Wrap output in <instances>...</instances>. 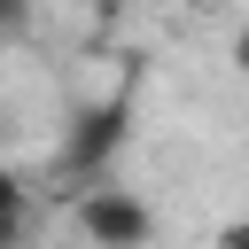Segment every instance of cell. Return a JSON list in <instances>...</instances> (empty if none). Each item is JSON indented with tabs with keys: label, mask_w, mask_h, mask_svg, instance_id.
Wrapping results in <instances>:
<instances>
[{
	"label": "cell",
	"mask_w": 249,
	"mask_h": 249,
	"mask_svg": "<svg viewBox=\"0 0 249 249\" xmlns=\"http://www.w3.org/2000/svg\"><path fill=\"white\" fill-rule=\"evenodd\" d=\"M132 124H140L132 93H101V101H86V109L62 124L54 179H70V187H93V179H109V171L124 163V148H132Z\"/></svg>",
	"instance_id": "cell-1"
},
{
	"label": "cell",
	"mask_w": 249,
	"mask_h": 249,
	"mask_svg": "<svg viewBox=\"0 0 249 249\" xmlns=\"http://www.w3.org/2000/svg\"><path fill=\"white\" fill-rule=\"evenodd\" d=\"M78 241L86 249H156V210L140 187H124L117 171L78 187Z\"/></svg>",
	"instance_id": "cell-2"
},
{
	"label": "cell",
	"mask_w": 249,
	"mask_h": 249,
	"mask_svg": "<svg viewBox=\"0 0 249 249\" xmlns=\"http://www.w3.org/2000/svg\"><path fill=\"white\" fill-rule=\"evenodd\" d=\"M31 226H39L31 187H23L16 171H0V249H23V241H31Z\"/></svg>",
	"instance_id": "cell-3"
},
{
	"label": "cell",
	"mask_w": 249,
	"mask_h": 249,
	"mask_svg": "<svg viewBox=\"0 0 249 249\" xmlns=\"http://www.w3.org/2000/svg\"><path fill=\"white\" fill-rule=\"evenodd\" d=\"M31 16H39L31 0H0V47H16V39L31 31Z\"/></svg>",
	"instance_id": "cell-4"
},
{
	"label": "cell",
	"mask_w": 249,
	"mask_h": 249,
	"mask_svg": "<svg viewBox=\"0 0 249 249\" xmlns=\"http://www.w3.org/2000/svg\"><path fill=\"white\" fill-rule=\"evenodd\" d=\"M218 249H249V218H226L218 226Z\"/></svg>",
	"instance_id": "cell-5"
},
{
	"label": "cell",
	"mask_w": 249,
	"mask_h": 249,
	"mask_svg": "<svg viewBox=\"0 0 249 249\" xmlns=\"http://www.w3.org/2000/svg\"><path fill=\"white\" fill-rule=\"evenodd\" d=\"M233 70H249V23L233 31Z\"/></svg>",
	"instance_id": "cell-6"
}]
</instances>
